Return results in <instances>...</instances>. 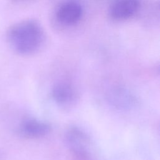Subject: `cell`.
Here are the masks:
<instances>
[{
  "instance_id": "cell-1",
  "label": "cell",
  "mask_w": 160,
  "mask_h": 160,
  "mask_svg": "<svg viewBox=\"0 0 160 160\" xmlns=\"http://www.w3.org/2000/svg\"><path fill=\"white\" fill-rule=\"evenodd\" d=\"M6 39L16 52L29 55L41 48L45 40V34L38 21L29 19L11 25L7 30Z\"/></svg>"
},
{
  "instance_id": "cell-7",
  "label": "cell",
  "mask_w": 160,
  "mask_h": 160,
  "mask_svg": "<svg viewBox=\"0 0 160 160\" xmlns=\"http://www.w3.org/2000/svg\"><path fill=\"white\" fill-rule=\"evenodd\" d=\"M13 1H16V2H19V1H28V0H12Z\"/></svg>"
},
{
  "instance_id": "cell-3",
  "label": "cell",
  "mask_w": 160,
  "mask_h": 160,
  "mask_svg": "<svg viewBox=\"0 0 160 160\" xmlns=\"http://www.w3.org/2000/svg\"><path fill=\"white\" fill-rule=\"evenodd\" d=\"M83 9L81 5L74 1H69L61 4L56 11V18L62 24L72 25L81 18Z\"/></svg>"
},
{
  "instance_id": "cell-6",
  "label": "cell",
  "mask_w": 160,
  "mask_h": 160,
  "mask_svg": "<svg viewBox=\"0 0 160 160\" xmlns=\"http://www.w3.org/2000/svg\"><path fill=\"white\" fill-rule=\"evenodd\" d=\"M67 141L70 148L77 156L80 157L87 156L89 142L82 132L77 129H71L67 134Z\"/></svg>"
},
{
  "instance_id": "cell-5",
  "label": "cell",
  "mask_w": 160,
  "mask_h": 160,
  "mask_svg": "<svg viewBox=\"0 0 160 160\" xmlns=\"http://www.w3.org/2000/svg\"><path fill=\"white\" fill-rule=\"evenodd\" d=\"M19 132L28 138H39L47 135L50 131V126L42 121L29 118L21 122Z\"/></svg>"
},
{
  "instance_id": "cell-4",
  "label": "cell",
  "mask_w": 160,
  "mask_h": 160,
  "mask_svg": "<svg viewBox=\"0 0 160 160\" xmlns=\"http://www.w3.org/2000/svg\"><path fill=\"white\" fill-rule=\"evenodd\" d=\"M52 96L56 103L62 107L67 108L74 104L78 98V93L72 84L63 81L54 86Z\"/></svg>"
},
{
  "instance_id": "cell-2",
  "label": "cell",
  "mask_w": 160,
  "mask_h": 160,
  "mask_svg": "<svg viewBox=\"0 0 160 160\" xmlns=\"http://www.w3.org/2000/svg\"><path fill=\"white\" fill-rule=\"evenodd\" d=\"M140 5V0H115L110 6L109 15L114 20H126L137 12Z\"/></svg>"
}]
</instances>
